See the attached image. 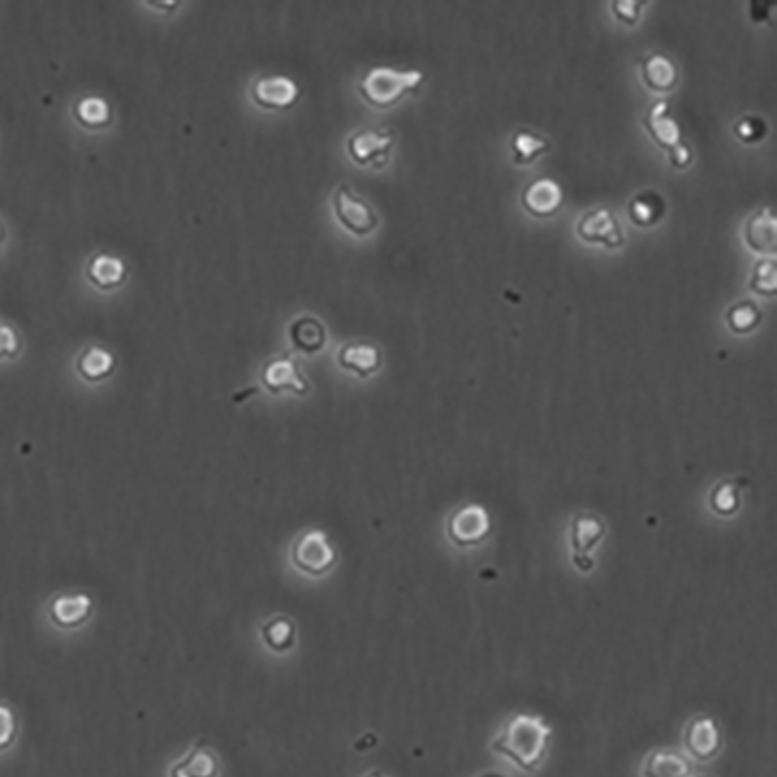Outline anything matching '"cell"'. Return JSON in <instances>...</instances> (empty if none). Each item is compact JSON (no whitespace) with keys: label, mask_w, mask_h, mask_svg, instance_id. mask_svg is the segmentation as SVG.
<instances>
[{"label":"cell","mask_w":777,"mask_h":777,"mask_svg":"<svg viewBox=\"0 0 777 777\" xmlns=\"http://www.w3.org/2000/svg\"><path fill=\"white\" fill-rule=\"evenodd\" d=\"M732 131L736 134L737 139L742 140L743 143H748V145H753L767 136L768 129L767 123L760 117L746 115V117L737 120L736 125L732 126Z\"/></svg>","instance_id":"29"},{"label":"cell","mask_w":777,"mask_h":777,"mask_svg":"<svg viewBox=\"0 0 777 777\" xmlns=\"http://www.w3.org/2000/svg\"><path fill=\"white\" fill-rule=\"evenodd\" d=\"M18 732V722L13 709L8 704L0 703V751L10 748L16 739Z\"/></svg>","instance_id":"30"},{"label":"cell","mask_w":777,"mask_h":777,"mask_svg":"<svg viewBox=\"0 0 777 777\" xmlns=\"http://www.w3.org/2000/svg\"><path fill=\"white\" fill-rule=\"evenodd\" d=\"M603 535V524L599 518L594 516H577L574 521V530H572V541H574L575 561L580 557H586L588 552L594 548V544L600 540Z\"/></svg>","instance_id":"25"},{"label":"cell","mask_w":777,"mask_h":777,"mask_svg":"<svg viewBox=\"0 0 777 777\" xmlns=\"http://www.w3.org/2000/svg\"><path fill=\"white\" fill-rule=\"evenodd\" d=\"M737 504H739V493H737V488L731 482L723 484L722 487L718 488L714 498H712V506L722 513L736 510Z\"/></svg>","instance_id":"32"},{"label":"cell","mask_w":777,"mask_h":777,"mask_svg":"<svg viewBox=\"0 0 777 777\" xmlns=\"http://www.w3.org/2000/svg\"><path fill=\"white\" fill-rule=\"evenodd\" d=\"M263 384L272 394L293 391L294 394H305L310 389L307 381L300 377L296 364L290 358H280L272 361L263 369Z\"/></svg>","instance_id":"14"},{"label":"cell","mask_w":777,"mask_h":777,"mask_svg":"<svg viewBox=\"0 0 777 777\" xmlns=\"http://www.w3.org/2000/svg\"><path fill=\"white\" fill-rule=\"evenodd\" d=\"M478 777H507L506 774L499 773V771H487V773H482L481 776Z\"/></svg>","instance_id":"36"},{"label":"cell","mask_w":777,"mask_h":777,"mask_svg":"<svg viewBox=\"0 0 777 777\" xmlns=\"http://www.w3.org/2000/svg\"><path fill=\"white\" fill-rule=\"evenodd\" d=\"M300 89L296 81L283 75H272L255 81L252 97L258 106L271 111L293 108L299 100Z\"/></svg>","instance_id":"7"},{"label":"cell","mask_w":777,"mask_h":777,"mask_svg":"<svg viewBox=\"0 0 777 777\" xmlns=\"http://www.w3.org/2000/svg\"><path fill=\"white\" fill-rule=\"evenodd\" d=\"M392 147H394L392 134H381L372 129L358 131L347 143V150L356 164H375L377 167L387 162V156L391 153Z\"/></svg>","instance_id":"9"},{"label":"cell","mask_w":777,"mask_h":777,"mask_svg":"<svg viewBox=\"0 0 777 777\" xmlns=\"http://www.w3.org/2000/svg\"><path fill=\"white\" fill-rule=\"evenodd\" d=\"M339 364L359 377H367L380 367L381 355L373 345H347L339 353Z\"/></svg>","instance_id":"19"},{"label":"cell","mask_w":777,"mask_h":777,"mask_svg":"<svg viewBox=\"0 0 777 777\" xmlns=\"http://www.w3.org/2000/svg\"><path fill=\"white\" fill-rule=\"evenodd\" d=\"M114 356L102 347L91 345L81 353L77 361L78 372L81 377L89 381H102L111 375L114 370Z\"/></svg>","instance_id":"23"},{"label":"cell","mask_w":777,"mask_h":777,"mask_svg":"<svg viewBox=\"0 0 777 777\" xmlns=\"http://www.w3.org/2000/svg\"><path fill=\"white\" fill-rule=\"evenodd\" d=\"M776 258H762L754 266L751 290L760 296H774L777 291Z\"/></svg>","instance_id":"27"},{"label":"cell","mask_w":777,"mask_h":777,"mask_svg":"<svg viewBox=\"0 0 777 777\" xmlns=\"http://www.w3.org/2000/svg\"><path fill=\"white\" fill-rule=\"evenodd\" d=\"M366 777H384L383 774L378 773V771H373V773L367 774Z\"/></svg>","instance_id":"38"},{"label":"cell","mask_w":777,"mask_h":777,"mask_svg":"<svg viewBox=\"0 0 777 777\" xmlns=\"http://www.w3.org/2000/svg\"><path fill=\"white\" fill-rule=\"evenodd\" d=\"M771 10H776V2H751L750 14L754 22L771 24Z\"/></svg>","instance_id":"35"},{"label":"cell","mask_w":777,"mask_h":777,"mask_svg":"<svg viewBox=\"0 0 777 777\" xmlns=\"http://www.w3.org/2000/svg\"><path fill=\"white\" fill-rule=\"evenodd\" d=\"M611 5H613L611 11H613L617 21L633 27V25L638 24L639 18H641L645 2L642 0H614Z\"/></svg>","instance_id":"31"},{"label":"cell","mask_w":777,"mask_h":777,"mask_svg":"<svg viewBox=\"0 0 777 777\" xmlns=\"http://www.w3.org/2000/svg\"><path fill=\"white\" fill-rule=\"evenodd\" d=\"M642 78L647 88L666 94L675 89L680 75L669 56L663 53H652L642 61Z\"/></svg>","instance_id":"16"},{"label":"cell","mask_w":777,"mask_h":777,"mask_svg":"<svg viewBox=\"0 0 777 777\" xmlns=\"http://www.w3.org/2000/svg\"><path fill=\"white\" fill-rule=\"evenodd\" d=\"M669 161L670 164H672L673 167L678 168V170H686V168L692 164V161H694V151H692V148H690L686 142H683L681 145H678L675 150L670 151Z\"/></svg>","instance_id":"34"},{"label":"cell","mask_w":777,"mask_h":777,"mask_svg":"<svg viewBox=\"0 0 777 777\" xmlns=\"http://www.w3.org/2000/svg\"><path fill=\"white\" fill-rule=\"evenodd\" d=\"M549 148H551V142L546 137L532 133L529 129H518L510 140L513 161L518 165L534 162L541 154L549 151Z\"/></svg>","instance_id":"22"},{"label":"cell","mask_w":777,"mask_h":777,"mask_svg":"<svg viewBox=\"0 0 777 777\" xmlns=\"http://www.w3.org/2000/svg\"><path fill=\"white\" fill-rule=\"evenodd\" d=\"M290 338L297 350L314 355L325 345V328L318 319L304 316L291 325Z\"/></svg>","instance_id":"20"},{"label":"cell","mask_w":777,"mask_h":777,"mask_svg":"<svg viewBox=\"0 0 777 777\" xmlns=\"http://www.w3.org/2000/svg\"><path fill=\"white\" fill-rule=\"evenodd\" d=\"M552 734L554 729L543 715L518 712L504 723L492 748L521 770L535 771L548 756Z\"/></svg>","instance_id":"1"},{"label":"cell","mask_w":777,"mask_h":777,"mask_svg":"<svg viewBox=\"0 0 777 777\" xmlns=\"http://www.w3.org/2000/svg\"><path fill=\"white\" fill-rule=\"evenodd\" d=\"M577 234L589 244H602L607 249L624 246V232L613 210L599 207L583 215L577 224Z\"/></svg>","instance_id":"4"},{"label":"cell","mask_w":777,"mask_h":777,"mask_svg":"<svg viewBox=\"0 0 777 777\" xmlns=\"http://www.w3.org/2000/svg\"><path fill=\"white\" fill-rule=\"evenodd\" d=\"M692 764L675 750H656L645 759L644 777H690Z\"/></svg>","instance_id":"17"},{"label":"cell","mask_w":777,"mask_h":777,"mask_svg":"<svg viewBox=\"0 0 777 777\" xmlns=\"http://www.w3.org/2000/svg\"><path fill=\"white\" fill-rule=\"evenodd\" d=\"M565 199L561 185L551 178H538L530 182L521 195L524 209L535 218H549L558 212Z\"/></svg>","instance_id":"8"},{"label":"cell","mask_w":777,"mask_h":777,"mask_svg":"<svg viewBox=\"0 0 777 777\" xmlns=\"http://www.w3.org/2000/svg\"><path fill=\"white\" fill-rule=\"evenodd\" d=\"M488 529H490V523H488L487 512L479 506H468L459 510L451 518L448 532L460 546H470L484 540Z\"/></svg>","instance_id":"11"},{"label":"cell","mask_w":777,"mask_h":777,"mask_svg":"<svg viewBox=\"0 0 777 777\" xmlns=\"http://www.w3.org/2000/svg\"><path fill=\"white\" fill-rule=\"evenodd\" d=\"M5 240V226L2 221H0V244L4 243Z\"/></svg>","instance_id":"37"},{"label":"cell","mask_w":777,"mask_h":777,"mask_svg":"<svg viewBox=\"0 0 777 777\" xmlns=\"http://www.w3.org/2000/svg\"><path fill=\"white\" fill-rule=\"evenodd\" d=\"M745 240L760 255H776L777 220L770 207L760 209L745 226Z\"/></svg>","instance_id":"12"},{"label":"cell","mask_w":777,"mask_h":777,"mask_svg":"<svg viewBox=\"0 0 777 777\" xmlns=\"http://www.w3.org/2000/svg\"><path fill=\"white\" fill-rule=\"evenodd\" d=\"M728 322L732 332H751L760 322V311L753 302H740L729 310Z\"/></svg>","instance_id":"28"},{"label":"cell","mask_w":777,"mask_h":777,"mask_svg":"<svg viewBox=\"0 0 777 777\" xmlns=\"http://www.w3.org/2000/svg\"><path fill=\"white\" fill-rule=\"evenodd\" d=\"M423 80L425 75L420 70L373 67L359 83V92L375 108H392L406 95L417 91Z\"/></svg>","instance_id":"2"},{"label":"cell","mask_w":777,"mask_h":777,"mask_svg":"<svg viewBox=\"0 0 777 777\" xmlns=\"http://www.w3.org/2000/svg\"><path fill=\"white\" fill-rule=\"evenodd\" d=\"M262 638L272 652L285 653L294 645L296 627L286 617H276L262 628Z\"/></svg>","instance_id":"26"},{"label":"cell","mask_w":777,"mask_h":777,"mask_svg":"<svg viewBox=\"0 0 777 777\" xmlns=\"http://www.w3.org/2000/svg\"><path fill=\"white\" fill-rule=\"evenodd\" d=\"M293 560L307 574L322 575L335 565L336 555L321 530H313L297 541Z\"/></svg>","instance_id":"6"},{"label":"cell","mask_w":777,"mask_h":777,"mask_svg":"<svg viewBox=\"0 0 777 777\" xmlns=\"http://www.w3.org/2000/svg\"><path fill=\"white\" fill-rule=\"evenodd\" d=\"M664 212H666V203H664L663 196L652 192V190L639 193L631 199L630 206H628L631 221L639 227L653 226L663 218Z\"/></svg>","instance_id":"21"},{"label":"cell","mask_w":777,"mask_h":777,"mask_svg":"<svg viewBox=\"0 0 777 777\" xmlns=\"http://www.w3.org/2000/svg\"><path fill=\"white\" fill-rule=\"evenodd\" d=\"M75 120L88 129H102L112 120V109L105 98L84 97L74 108Z\"/></svg>","instance_id":"24"},{"label":"cell","mask_w":777,"mask_h":777,"mask_svg":"<svg viewBox=\"0 0 777 777\" xmlns=\"http://www.w3.org/2000/svg\"><path fill=\"white\" fill-rule=\"evenodd\" d=\"M21 350V339L13 327L0 324V359H10Z\"/></svg>","instance_id":"33"},{"label":"cell","mask_w":777,"mask_h":777,"mask_svg":"<svg viewBox=\"0 0 777 777\" xmlns=\"http://www.w3.org/2000/svg\"><path fill=\"white\" fill-rule=\"evenodd\" d=\"M335 213L339 223L358 237H366L377 229L378 218L363 199L356 198L347 185L335 195Z\"/></svg>","instance_id":"5"},{"label":"cell","mask_w":777,"mask_h":777,"mask_svg":"<svg viewBox=\"0 0 777 777\" xmlns=\"http://www.w3.org/2000/svg\"><path fill=\"white\" fill-rule=\"evenodd\" d=\"M92 605L88 594H64L50 603V619L60 628H77L88 621Z\"/></svg>","instance_id":"13"},{"label":"cell","mask_w":777,"mask_h":777,"mask_svg":"<svg viewBox=\"0 0 777 777\" xmlns=\"http://www.w3.org/2000/svg\"><path fill=\"white\" fill-rule=\"evenodd\" d=\"M220 760L213 751L196 746L178 764L173 765L170 777H218Z\"/></svg>","instance_id":"18"},{"label":"cell","mask_w":777,"mask_h":777,"mask_svg":"<svg viewBox=\"0 0 777 777\" xmlns=\"http://www.w3.org/2000/svg\"><path fill=\"white\" fill-rule=\"evenodd\" d=\"M644 126L656 145L669 153L683 143L680 125L670 115L669 102L666 100H658L647 109Z\"/></svg>","instance_id":"10"},{"label":"cell","mask_w":777,"mask_h":777,"mask_svg":"<svg viewBox=\"0 0 777 777\" xmlns=\"http://www.w3.org/2000/svg\"><path fill=\"white\" fill-rule=\"evenodd\" d=\"M701 777H709V776H701Z\"/></svg>","instance_id":"39"},{"label":"cell","mask_w":777,"mask_h":777,"mask_svg":"<svg viewBox=\"0 0 777 777\" xmlns=\"http://www.w3.org/2000/svg\"><path fill=\"white\" fill-rule=\"evenodd\" d=\"M684 746L695 759L708 762L722 751V728L711 715H697L684 729Z\"/></svg>","instance_id":"3"},{"label":"cell","mask_w":777,"mask_h":777,"mask_svg":"<svg viewBox=\"0 0 777 777\" xmlns=\"http://www.w3.org/2000/svg\"><path fill=\"white\" fill-rule=\"evenodd\" d=\"M86 277L98 290L111 291L126 279V265L122 258L111 254H97L86 266Z\"/></svg>","instance_id":"15"}]
</instances>
